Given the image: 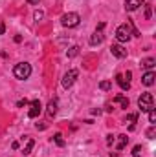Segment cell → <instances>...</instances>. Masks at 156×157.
Here are the masks:
<instances>
[{
	"mask_svg": "<svg viewBox=\"0 0 156 157\" xmlns=\"http://www.w3.org/2000/svg\"><path fill=\"white\" fill-rule=\"evenodd\" d=\"M112 143H114V135H107V144L112 146Z\"/></svg>",
	"mask_w": 156,
	"mask_h": 157,
	"instance_id": "cell-26",
	"label": "cell"
},
{
	"mask_svg": "<svg viewBox=\"0 0 156 157\" xmlns=\"http://www.w3.org/2000/svg\"><path fill=\"white\" fill-rule=\"evenodd\" d=\"M26 104H28V101H26V99H20V101L17 102V106H18V108H22V106H26Z\"/></svg>",
	"mask_w": 156,
	"mask_h": 157,
	"instance_id": "cell-25",
	"label": "cell"
},
{
	"mask_svg": "<svg viewBox=\"0 0 156 157\" xmlns=\"http://www.w3.org/2000/svg\"><path fill=\"white\" fill-rule=\"evenodd\" d=\"M53 141H55V144H57V146H64V139H63V135H61V133H55Z\"/></svg>",
	"mask_w": 156,
	"mask_h": 157,
	"instance_id": "cell-20",
	"label": "cell"
},
{
	"mask_svg": "<svg viewBox=\"0 0 156 157\" xmlns=\"http://www.w3.org/2000/svg\"><path fill=\"white\" fill-rule=\"evenodd\" d=\"M13 75L17 78H20V80H26V78L31 75V66L28 62H18L13 68Z\"/></svg>",
	"mask_w": 156,
	"mask_h": 157,
	"instance_id": "cell-2",
	"label": "cell"
},
{
	"mask_svg": "<svg viewBox=\"0 0 156 157\" xmlns=\"http://www.w3.org/2000/svg\"><path fill=\"white\" fill-rule=\"evenodd\" d=\"M142 152H143V148L138 144V146H134V150H132V157H142Z\"/></svg>",
	"mask_w": 156,
	"mask_h": 157,
	"instance_id": "cell-21",
	"label": "cell"
},
{
	"mask_svg": "<svg viewBox=\"0 0 156 157\" xmlns=\"http://www.w3.org/2000/svg\"><path fill=\"white\" fill-rule=\"evenodd\" d=\"M142 66L147 68V70H153V68L156 66V60L154 59H145V60H142Z\"/></svg>",
	"mask_w": 156,
	"mask_h": 157,
	"instance_id": "cell-16",
	"label": "cell"
},
{
	"mask_svg": "<svg viewBox=\"0 0 156 157\" xmlns=\"http://www.w3.org/2000/svg\"><path fill=\"white\" fill-rule=\"evenodd\" d=\"M132 37V33H130V26H129V22L127 24H123V26H119L116 29V39L117 42H129Z\"/></svg>",
	"mask_w": 156,
	"mask_h": 157,
	"instance_id": "cell-4",
	"label": "cell"
},
{
	"mask_svg": "<svg viewBox=\"0 0 156 157\" xmlns=\"http://www.w3.org/2000/svg\"><path fill=\"white\" fill-rule=\"evenodd\" d=\"M138 121V113H129L127 119H125V122H130V130H134V122Z\"/></svg>",
	"mask_w": 156,
	"mask_h": 157,
	"instance_id": "cell-18",
	"label": "cell"
},
{
	"mask_svg": "<svg viewBox=\"0 0 156 157\" xmlns=\"http://www.w3.org/2000/svg\"><path fill=\"white\" fill-rule=\"evenodd\" d=\"M40 112H42V104H40V101H39V99L31 101V102H30V112H28V117H30V119L39 117Z\"/></svg>",
	"mask_w": 156,
	"mask_h": 157,
	"instance_id": "cell-6",
	"label": "cell"
},
{
	"mask_svg": "<svg viewBox=\"0 0 156 157\" xmlns=\"http://www.w3.org/2000/svg\"><path fill=\"white\" fill-rule=\"evenodd\" d=\"M77 75H79L77 70H70L68 73H64V77H63V80H61L63 88H64V90L72 88V86H74V82H76V78H77Z\"/></svg>",
	"mask_w": 156,
	"mask_h": 157,
	"instance_id": "cell-5",
	"label": "cell"
},
{
	"mask_svg": "<svg viewBox=\"0 0 156 157\" xmlns=\"http://www.w3.org/2000/svg\"><path fill=\"white\" fill-rule=\"evenodd\" d=\"M110 88H112V82H110V80H101V82H99V90L109 91Z\"/></svg>",
	"mask_w": 156,
	"mask_h": 157,
	"instance_id": "cell-19",
	"label": "cell"
},
{
	"mask_svg": "<svg viewBox=\"0 0 156 157\" xmlns=\"http://www.w3.org/2000/svg\"><path fill=\"white\" fill-rule=\"evenodd\" d=\"M55 113H57V101L51 99V101L48 102V117H53Z\"/></svg>",
	"mask_w": 156,
	"mask_h": 157,
	"instance_id": "cell-13",
	"label": "cell"
},
{
	"mask_svg": "<svg viewBox=\"0 0 156 157\" xmlns=\"http://www.w3.org/2000/svg\"><path fill=\"white\" fill-rule=\"evenodd\" d=\"M145 0H125V9L127 11H136Z\"/></svg>",
	"mask_w": 156,
	"mask_h": 157,
	"instance_id": "cell-9",
	"label": "cell"
},
{
	"mask_svg": "<svg viewBox=\"0 0 156 157\" xmlns=\"http://www.w3.org/2000/svg\"><path fill=\"white\" fill-rule=\"evenodd\" d=\"M11 148H13V150H18V143H17V141H15V143H13V144H11Z\"/></svg>",
	"mask_w": 156,
	"mask_h": 157,
	"instance_id": "cell-30",
	"label": "cell"
},
{
	"mask_svg": "<svg viewBox=\"0 0 156 157\" xmlns=\"http://www.w3.org/2000/svg\"><path fill=\"white\" fill-rule=\"evenodd\" d=\"M145 18H151V6H147V11H145Z\"/></svg>",
	"mask_w": 156,
	"mask_h": 157,
	"instance_id": "cell-27",
	"label": "cell"
},
{
	"mask_svg": "<svg viewBox=\"0 0 156 157\" xmlns=\"http://www.w3.org/2000/svg\"><path fill=\"white\" fill-rule=\"evenodd\" d=\"M112 102L119 104V106H121V108H125V110H127V108H129V104H130V102H129V99H127V97H121V95L114 97V101H112Z\"/></svg>",
	"mask_w": 156,
	"mask_h": 157,
	"instance_id": "cell-12",
	"label": "cell"
},
{
	"mask_svg": "<svg viewBox=\"0 0 156 157\" xmlns=\"http://www.w3.org/2000/svg\"><path fill=\"white\" fill-rule=\"evenodd\" d=\"M147 113H149V122L154 126L156 124V110H151V112H147Z\"/></svg>",
	"mask_w": 156,
	"mask_h": 157,
	"instance_id": "cell-22",
	"label": "cell"
},
{
	"mask_svg": "<svg viewBox=\"0 0 156 157\" xmlns=\"http://www.w3.org/2000/svg\"><path fill=\"white\" fill-rule=\"evenodd\" d=\"M79 22H81V17H79L77 13H66L61 18V24L64 28H76V26H79Z\"/></svg>",
	"mask_w": 156,
	"mask_h": 157,
	"instance_id": "cell-3",
	"label": "cell"
},
{
	"mask_svg": "<svg viewBox=\"0 0 156 157\" xmlns=\"http://www.w3.org/2000/svg\"><path fill=\"white\" fill-rule=\"evenodd\" d=\"M116 82L119 84V88H121L123 91H127V90H130V80H127V78L123 77L121 73H119V75H116Z\"/></svg>",
	"mask_w": 156,
	"mask_h": 157,
	"instance_id": "cell-11",
	"label": "cell"
},
{
	"mask_svg": "<svg viewBox=\"0 0 156 157\" xmlns=\"http://www.w3.org/2000/svg\"><path fill=\"white\" fill-rule=\"evenodd\" d=\"M110 51H112V55H114L116 59H125V57H127V49H125L121 44H112V46H110Z\"/></svg>",
	"mask_w": 156,
	"mask_h": 157,
	"instance_id": "cell-7",
	"label": "cell"
},
{
	"mask_svg": "<svg viewBox=\"0 0 156 157\" xmlns=\"http://www.w3.org/2000/svg\"><path fill=\"white\" fill-rule=\"evenodd\" d=\"M127 143H129V137H127V135H117V144H116V148H117V150H123V148L127 146Z\"/></svg>",
	"mask_w": 156,
	"mask_h": 157,
	"instance_id": "cell-14",
	"label": "cell"
},
{
	"mask_svg": "<svg viewBox=\"0 0 156 157\" xmlns=\"http://www.w3.org/2000/svg\"><path fill=\"white\" fill-rule=\"evenodd\" d=\"M33 17H35V20L39 22V20H42V17H44V13H42V11H35V15H33Z\"/></svg>",
	"mask_w": 156,
	"mask_h": 157,
	"instance_id": "cell-24",
	"label": "cell"
},
{
	"mask_svg": "<svg viewBox=\"0 0 156 157\" xmlns=\"http://www.w3.org/2000/svg\"><path fill=\"white\" fill-rule=\"evenodd\" d=\"M154 78H156V73L153 70H149V71L142 77V82H143L145 86H153V84H154Z\"/></svg>",
	"mask_w": 156,
	"mask_h": 157,
	"instance_id": "cell-10",
	"label": "cell"
},
{
	"mask_svg": "<svg viewBox=\"0 0 156 157\" xmlns=\"http://www.w3.org/2000/svg\"><path fill=\"white\" fill-rule=\"evenodd\" d=\"M33 146H35V141H33V139H30V141L26 143V146H24L22 154H24V155H30V154H31V150H33Z\"/></svg>",
	"mask_w": 156,
	"mask_h": 157,
	"instance_id": "cell-15",
	"label": "cell"
},
{
	"mask_svg": "<svg viewBox=\"0 0 156 157\" xmlns=\"http://www.w3.org/2000/svg\"><path fill=\"white\" fill-rule=\"evenodd\" d=\"M138 108H140V112H145V113L154 110V97H153V93H142L140 99H138Z\"/></svg>",
	"mask_w": 156,
	"mask_h": 157,
	"instance_id": "cell-1",
	"label": "cell"
},
{
	"mask_svg": "<svg viewBox=\"0 0 156 157\" xmlns=\"http://www.w3.org/2000/svg\"><path fill=\"white\" fill-rule=\"evenodd\" d=\"M4 31H6V24L0 22V35H4Z\"/></svg>",
	"mask_w": 156,
	"mask_h": 157,
	"instance_id": "cell-28",
	"label": "cell"
},
{
	"mask_svg": "<svg viewBox=\"0 0 156 157\" xmlns=\"http://www.w3.org/2000/svg\"><path fill=\"white\" fill-rule=\"evenodd\" d=\"M26 2L31 4V6H37V4H39V0H26Z\"/></svg>",
	"mask_w": 156,
	"mask_h": 157,
	"instance_id": "cell-29",
	"label": "cell"
},
{
	"mask_svg": "<svg viewBox=\"0 0 156 157\" xmlns=\"http://www.w3.org/2000/svg\"><path fill=\"white\" fill-rule=\"evenodd\" d=\"M145 135H147L149 139H154V135H156V130H154V126H153V128H149V130L145 132Z\"/></svg>",
	"mask_w": 156,
	"mask_h": 157,
	"instance_id": "cell-23",
	"label": "cell"
},
{
	"mask_svg": "<svg viewBox=\"0 0 156 157\" xmlns=\"http://www.w3.org/2000/svg\"><path fill=\"white\" fill-rule=\"evenodd\" d=\"M103 29H96L94 31V35L90 37V46H99L101 42H103Z\"/></svg>",
	"mask_w": 156,
	"mask_h": 157,
	"instance_id": "cell-8",
	"label": "cell"
},
{
	"mask_svg": "<svg viewBox=\"0 0 156 157\" xmlns=\"http://www.w3.org/2000/svg\"><path fill=\"white\" fill-rule=\"evenodd\" d=\"M79 55V46H72L68 51H66V57L68 59H74V57H77Z\"/></svg>",
	"mask_w": 156,
	"mask_h": 157,
	"instance_id": "cell-17",
	"label": "cell"
}]
</instances>
